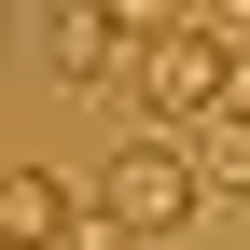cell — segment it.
<instances>
[{"label": "cell", "instance_id": "6da1fadb", "mask_svg": "<svg viewBox=\"0 0 250 250\" xmlns=\"http://www.w3.org/2000/svg\"><path fill=\"white\" fill-rule=\"evenodd\" d=\"M98 250H195L208 236V167H195V139H167V125H125V139L98 153Z\"/></svg>", "mask_w": 250, "mask_h": 250}, {"label": "cell", "instance_id": "7a4b0ae2", "mask_svg": "<svg viewBox=\"0 0 250 250\" xmlns=\"http://www.w3.org/2000/svg\"><path fill=\"white\" fill-rule=\"evenodd\" d=\"M236 56H250V14H139V111L167 125V139L223 125Z\"/></svg>", "mask_w": 250, "mask_h": 250}, {"label": "cell", "instance_id": "3957f363", "mask_svg": "<svg viewBox=\"0 0 250 250\" xmlns=\"http://www.w3.org/2000/svg\"><path fill=\"white\" fill-rule=\"evenodd\" d=\"M28 28H42L56 83H139V14H111V0H70V14H28Z\"/></svg>", "mask_w": 250, "mask_h": 250}, {"label": "cell", "instance_id": "277c9868", "mask_svg": "<svg viewBox=\"0 0 250 250\" xmlns=\"http://www.w3.org/2000/svg\"><path fill=\"white\" fill-rule=\"evenodd\" d=\"M195 167H208V195H223V208H250V125H236V111L195 125Z\"/></svg>", "mask_w": 250, "mask_h": 250}]
</instances>
